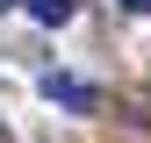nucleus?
I'll return each mask as SVG.
<instances>
[{"mask_svg":"<svg viewBox=\"0 0 151 143\" xmlns=\"http://www.w3.org/2000/svg\"><path fill=\"white\" fill-rule=\"evenodd\" d=\"M43 100L65 107V115H93V107H101V86L79 79V72H43Z\"/></svg>","mask_w":151,"mask_h":143,"instance_id":"f257e3e1","label":"nucleus"},{"mask_svg":"<svg viewBox=\"0 0 151 143\" xmlns=\"http://www.w3.org/2000/svg\"><path fill=\"white\" fill-rule=\"evenodd\" d=\"M22 7H29L43 29H65V22H72V0H22Z\"/></svg>","mask_w":151,"mask_h":143,"instance_id":"f03ea898","label":"nucleus"},{"mask_svg":"<svg viewBox=\"0 0 151 143\" xmlns=\"http://www.w3.org/2000/svg\"><path fill=\"white\" fill-rule=\"evenodd\" d=\"M122 7H129V14H151V0H122Z\"/></svg>","mask_w":151,"mask_h":143,"instance_id":"7ed1b4c3","label":"nucleus"},{"mask_svg":"<svg viewBox=\"0 0 151 143\" xmlns=\"http://www.w3.org/2000/svg\"><path fill=\"white\" fill-rule=\"evenodd\" d=\"M0 7H22V0H0Z\"/></svg>","mask_w":151,"mask_h":143,"instance_id":"20e7f679","label":"nucleus"},{"mask_svg":"<svg viewBox=\"0 0 151 143\" xmlns=\"http://www.w3.org/2000/svg\"><path fill=\"white\" fill-rule=\"evenodd\" d=\"M0 143H7V122H0Z\"/></svg>","mask_w":151,"mask_h":143,"instance_id":"39448f33","label":"nucleus"}]
</instances>
